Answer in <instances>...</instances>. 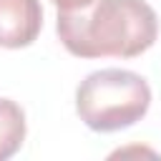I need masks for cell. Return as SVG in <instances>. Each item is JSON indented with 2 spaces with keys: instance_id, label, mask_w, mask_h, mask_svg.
<instances>
[{
  "instance_id": "cell-5",
  "label": "cell",
  "mask_w": 161,
  "mask_h": 161,
  "mask_svg": "<svg viewBox=\"0 0 161 161\" xmlns=\"http://www.w3.org/2000/svg\"><path fill=\"white\" fill-rule=\"evenodd\" d=\"M93 3L96 0H53V5H58V10H83Z\"/></svg>"
},
{
  "instance_id": "cell-1",
  "label": "cell",
  "mask_w": 161,
  "mask_h": 161,
  "mask_svg": "<svg viewBox=\"0 0 161 161\" xmlns=\"http://www.w3.org/2000/svg\"><path fill=\"white\" fill-rule=\"evenodd\" d=\"M58 35L78 58H136L156 43L158 18L146 0H96L83 10H58Z\"/></svg>"
},
{
  "instance_id": "cell-3",
  "label": "cell",
  "mask_w": 161,
  "mask_h": 161,
  "mask_svg": "<svg viewBox=\"0 0 161 161\" xmlns=\"http://www.w3.org/2000/svg\"><path fill=\"white\" fill-rule=\"evenodd\" d=\"M43 28L40 0H0V45L25 48Z\"/></svg>"
},
{
  "instance_id": "cell-4",
  "label": "cell",
  "mask_w": 161,
  "mask_h": 161,
  "mask_svg": "<svg viewBox=\"0 0 161 161\" xmlns=\"http://www.w3.org/2000/svg\"><path fill=\"white\" fill-rule=\"evenodd\" d=\"M25 138V113L23 108L10 101L0 98V161L10 158Z\"/></svg>"
},
{
  "instance_id": "cell-2",
  "label": "cell",
  "mask_w": 161,
  "mask_h": 161,
  "mask_svg": "<svg viewBox=\"0 0 161 161\" xmlns=\"http://www.w3.org/2000/svg\"><path fill=\"white\" fill-rule=\"evenodd\" d=\"M151 106L143 75L123 68H103L86 75L75 91V111L91 131L111 133L133 126Z\"/></svg>"
}]
</instances>
